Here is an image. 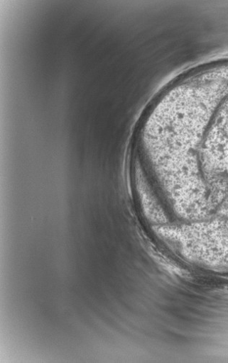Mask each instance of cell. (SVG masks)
<instances>
[{"instance_id":"cell-1","label":"cell","mask_w":228,"mask_h":363,"mask_svg":"<svg viewBox=\"0 0 228 363\" xmlns=\"http://www.w3.org/2000/svg\"><path fill=\"white\" fill-rule=\"evenodd\" d=\"M153 228L189 260L215 268L228 267V218H207Z\"/></svg>"}]
</instances>
